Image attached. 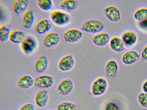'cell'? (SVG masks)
<instances>
[{"mask_svg": "<svg viewBox=\"0 0 147 110\" xmlns=\"http://www.w3.org/2000/svg\"><path fill=\"white\" fill-rule=\"evenodd\" d=\"M122 39L124 43L128 46H131L136 42L137 37L133 32L127 31L124 33L122 35Z\"/></svg>", "mask_w": 147, "mask_h": 110, "instance_id": "cell-23", "label": "cell"}, {"mask_svg": "<svg viewBox=\"0 0 147 110\" xmlns=\"http://www.w3.org/2000/svg\"><path fill=\"white\" fill-rule=\"evenodd\" d=\"M83 34L80 30L76 28H71L67 30L63 34L64 40L69 43L77 42L82 38Z\"/></svg>", "mask_w": 147, "mask_h": 110, "instance_id": "cell-9", "label": "cell"}, {"mask_svg": "<svg viewBox=\"0 0 147 110\" xmlns=\"http://www.w3.org/2000/svg\"><path fill=\"white\" fill-rule=\"evenodd\" d=\"M51 25L49 21L47 19L39 20L36 23L35 29L40 34H44L48 32L51 29Z\"/></svg>", "mask_w": 147, "mask_h": 110, "instance_id": "cell-20", "label": "cell"}, {"mask_svg": "<svg viewBox=\"0 0 147 110\" xmlns=\"http://www.w3.org/2000/svg\"><path fill=\"white\" fill-rule=\"evenodd\" d=\"M142 89L144 92L147 93V80H146L143 83L142 85Z\"/></svg>", "mask_w": 147, "mask_h": 110, "instance_id": "cell-32", "label": "cell"}, {"mask_svg": "<svg viewBox=\"0 0 147 110\" xmlns=\"http://www.w3.org/2000/svg\"></svg>", "mask_w": 147, "mask_h": 110, "instance_id": "cell-34", "label": "cell"}, {"mask_svg": "<svg viewBox=\"0 0 147 110\" xmlns=\"http://www.w3.org/2000/svg\"><path fill=\"white\" fill-rule=\"evenodd\" d=\"M104 12L106 17L111 21L117 22L121 18V14L119 9L116 6L110 5L106 7Z\"/></svg>", "mask_w": 147, "mask_h": 110, "instance_id": "cell-10", "label": "cell"}, {"mask_svg": "<svg viewBox=\"0 0 147 110\" xmlns=\"http://www.w3.org/2000/svg\"><path fill=\"white\" fill-rule=\"evenodd\" d=\"M110 40V35L106 32H101L96 34L92 38L93 44L99 47L106 46L109 42Z\"/></svg>", "mask_w": 147, "mask_h": 110, "instance_id": "cell-14", "label": "cell"}, {"mask_svg": "<svg viewBox=\"0 0 147 110\" xmlns=\"http://www.w3.org/2000/svg\"><path fill=\"white\" fill-rule=\"evenodd\" d=\"M10 29L7 26L3 25L0 26V40L1 42H5L9 39L11 33Z\"/></svg>", "mask_w": 147, "mask_h": 110, "instance_id": "cell-25", "label": "cell"}, {"mask_svg": "<svg viewBox=\"0 0 147 110\" xmlns=\"http://www.w3.org/2000/svg\"><path fill=\"white\" fill-rule=\"evenodd\" d=\"M139 25L142 27L144 28H147V19L142 21L140 22Z\"/></svg>", "mask_w": 147, "mask_h": 110, "instance_id": "cell-33", "label": "cell"}, {"mask_svg": "<svg viewBox=\"0 0 147 110\" xmlns=\"http://www.w3.org/2000/svg\"><path fill=\"white\" fill-rule=\"evenodd\" d=\"M109 45L111 49L115 52H121L125 49L124 43L122 39L117 37H114L111 39Z\"/></svg>", "mask_w": 147, "mask_h": 110, "instance_id": "cell-22", "label": "cell"}, {"mask_svg": "<svg viewBox=\"0 0 147 110\" xmlns=\"http://www.w3.org/2000/svg\"><path fill=\"white\" fill-rule=\"evenodd\" d=\"M60 40L59 35L56 32H51L47 34L43 38V44L46 47L51 48L56 46Z\"/></svg>", "mask_w": 147, "mask_h": 110, "instance_id": "cell-12", "label": "cell"}, {"mask_svg": "<svg viewBox=\"0 0 147 110\" xmlns=\"http://www.w3.org/2000/svg\"><path fill=\"white\" fill-rule=\"evenodd\" d=\"M34 18L32 11L30 9H27L22 14V19L23 26L26 29L31 28L34 21Z\"/></svg>", "mask_w": 147, "mask_h": 110, "instance_id": "cell-17", "label": "cell"}, {"mask_svg": "<svg viewBox=\"0 0 147 110\" xmlns=\"http://www.w3.org/2000/svg\"><path fill=\"white\" fill-rule=\"evenodd\" d=\"M38 46L37 42L33 37H27L20 44L21 49L24 54L30 55L36 50Z\"/></svg>", "mask_w": 147, "mask_h": 110, "instance_id": "cell-8", "label": "cell"}, {"mask_svg": "<svg viewBox=\"0 0 147 110\" xmlns=\"http://www.w3.org/2000/svg\"><path fill=\"white\" fill-rule=\"evenodd\" d=\"M37 3L39 7L45 11L50 10L53 5V2L51 0H38Z\"/></svg>", "mask_w": 147, "mask_h": 110, "instance_id": "cell-27", "label": "cell"}, {"mask_svg": "<svg viewBox=\"0 0 147 110\" xmlns=\"http://www.w3.org/2000/svg\"><path fill=\"white\" fill-rule=\"evenodd\" d=\"M49 66V61L48 58L45 56L42 55L38 56L35 60L34 68L36 72L41 73L45 72Z\"/></svg>", "mask_w": 147, "mask_h": 110, "instance_id": "cell-11", "label": "cell"}, {"mask_svg": "<svg viewBox=\"0 0 147 110\" xmlns=\"http://www.w3.org/2000/svg\"><path fill=\"white\" fill-rule=\"evenodd\" d=\"M134 18L137 21L141 22L147 19V8H141L137 9L134 15Z\"/></svg>", "mask_w": 147, "mask_h": 110, "instance_id": "cell-24", "label": "cell"}, {"mask_svg": "<svg viewBox=\"0 0 147 110\" xmlns=\"http://www.w3.org/2000/svg\"><path fill=\"white\" fill-rule=\"evenodd\" d=\"M141 57L143 60L147 61V45L144 48L142 51Z\"/></svg>", "mask_w": 147, "mask_h": 110, "instance_id": "cell-31", "label": "cell"}, {"mask_svg": "<svg viewBox=\"0 0 147 110\" xmlns=\"http://www.w3.org/2000/svg\"><path fill=\"white\" fill-rule=\"evenodd\" d=\"M56 110H78V107L75 104L69 102H64L58 104Z\"/></svg>", "mask_w": 147, "mask_h": 110, "instance_id": "cell-26", "label": "cell"}, {"mask_svg": "<svg viewBox=\"0 0 147 110\" xmlns=\"http://www.w3.org/2000/svg\"><path fill=\"white\" fill-rule=\"evenodd\" d=\"M26 38V34L24 32L20 30H16L11 32L9 40L14 44H20Z\"/></svg>", "mask_w": 147, "mask_h": 110, "instance_id": "cell-21", "label": "cell"}, {"mask_svg": "<svg viewBox=\"0 0 147 110\" xmlns=\"http://www.w3.org/2000/svg\"><path fill=\"white\" fill-rule=\"evenodd\" d=\"M75 64V60L73 56L67 54L60 59L57 64V67L61 72H67L72 69Z\"/></svg>", "mask_w": 147, "mask_h": 110, "instance_id": "cell-6", "label": "cell"}, {"mask_svg": "<svg viewBox=\"0 0 147 110\" xmlns=\"http://www.w3.org/2000/svg\"><path fill=\"white\" fill-rule=\"evenodd\" d=\"M103 23L100 20L90 19L86 20L82 24L81 29L86 32L96 34L102 31L104 29Z\"/></svg>", "mask_w": 147, "mask_h": 110, "instance_id": "cell-1", "label": "cell"}, {"mask_svg": "<svg viewBox=\"0 0 147 110\" xmlns=\"http://www.w3.org/2000/svg\"><path fill=\"white\" fill-rule=\"evenodd\" d=\"M50 17L51 21L60 27L67 25L71 21V17L69 14L59 10L53 11L51 13Z\"/></svg>", "mask_w": 147, "mask_h": 110, "instance_id": "cell-3", "label": "cell"}, {"mask_svg": "<svg viewBox=\"0 0 147 110\" xmlns=\"http://www.w3.org/2000/svg\"><path fill=\"white\" fill-rule=\"evenodd\" d=\"M140 56V54L136 51L129 50L124 54L122 58V61L125 65H131L136 62Z\"/></svg>", "mask_w": 147, "mask_h": 110, "instance_id": "cell-15", "label": "cell"}, {"mask_svg": "<svg viewBox=\"0 0 147 110\" xmlns=\"http://www.w3.org/2000/svg\"><path fill=\"white\" fill-rule=\"evenodd\" d=\"M28 1L26 0H16L13 1L12 4V9L17 15L23 14L28 9Z\"/></svg>", "mask_w": 147, "mask_h": 110, "instance_id": "cell-18", "label": "cell"}, {"mask_svg": "<svg viewBox=\"0 0 147 110\" xmlns=\"http://www.w3.org/2000/svg\"><path fill=\"white\" fill-rule=\"evenodd\" d=\"M138 100L141 106L147 108V93L143 92L139 93L138 97Z\"/></svg>", "mask_w": 147, "mask_h": 110, "instance_id": "cell-28", "label": "cell"}, {"mask_svg": "<svg viewBox=\"0 0 147 110\" xmlns=\"http://www.w3.org/2000/svg\"><path fill=\"white\" fill-rule=\"evenodd\" d=\"M107 87V80L102 77H98L92 84L91 87V93L95 97L101 96L106 92Z\"/></svg>", "mask_w": 147, "mask_h": 110, "instance_id": "cell-4", "label": "cell"}, {"mask_svg": "<svg viewBox=\"0 0 147 110\" xmlns=\"http://www.w3.org/2000/svg\"><path fill=\"white\" fill-rule=\"evenodd\" d=\"M18 110H36L34 105L32 103H28L20 106Z\"/></svg>", "mask_w": 147, "mask_h": 110, "instance_id": "cell-29", "label": "cell"}, {"mask_svg": "<svg viewBox=\"0 0 147 110\" xmlns=\"http://www.w3.org/2000/svg\"><path fill=\"white\" fill-rule=\"evenodd\" d=\"M78 6V3L76 0H64L59 3L60 8L63 11L68 13L74 11Z\"/></svg>", "mask_w": 147, "mask_h": 110, "instance_id": "cell-19", "label": "cell"}, {"mask_svg": "<svg viewBox=\"0 0 147 110\" xmlns=\"http://www.w3.org/2000/svg\"><path fill=\"white\" fill-rule=\"evenodd\" d=\"M73 80L69 78H66L61 80L57 85L56 90L57 93L62 96L70 94L74 88Z\"/></svg>", "mask_w": 147, "mask_h": 110, "instance_id": "cell-5", "label": "cell"}, {"mask_svg": "<svg viewBox=\"0 0 147 110\" xmlns=\"http://www.w3.org/2000/svg\"><path fill=\"white\" fill-rule=\"evenodd\" d=\"M55 78L48 74H42L34 78V85L41 89H47L52 87L55 82Z\"/></svg>", "mask_w": 147, "mask_h": 110, "instance_id": "cell-2", "label": "cell"}, {"mask_svg": "<svg viewBox=\"0 0 147 110\" xmlns=\"http://www.w3.org/2000/svg\"><path fill=\"white\" fill-rule=\"evenodd\" d=\"M105 110H119L117 105L113 102H108L105 106Z\"/></svg>", "mask_w": 147, "mask_h": 110, "instance_id": "cell-30", "label": "cell"}, {"mask_svg": "<svg viewBox=\"0 0 147 110\" xmlns=\"http://www.w3.org/2000/svg\"><path fill=\"white\" fill-rule=\"evenodd\" d=\"M34 78L29 74H24L19 76L17 79L16 83L19 88L28 89L34 85Z\"/></svg>", "mask_w": 147, "mask_h": 110, "instance_id": "cell-13", "label": "cell"}, {"mask_svg": "<svg viewBox=\"0 0 147 110\" xmlns=\"http://www.w3.org/2000/svg\"><path fill=\"white\" fill-rule=\"evenodd\" d=\"M118 65L114 60H111L107 62L105 67V72L108 77L112 79L116 76L118 70Z\"/></svg>", "mask_w": 147, "mask_h": 110, "instance_id": "cell-16", "label": "cell"}, {"mask_svg": "<svg viewBox=\"0 0 147 110\" xmlns=\"http://www.w3.org/2000/svg\"><path fill=\"white\" fill-rule=\"evenodd\" d=\"M49 99V93L46 89H40L35 93L34 97V102L38 107L43 108L47 105Z\"/></svg>", "mask_w": 147, "mask_h": 110, "instance_id": "cell-7", "label": "cell"}]
</instances>
